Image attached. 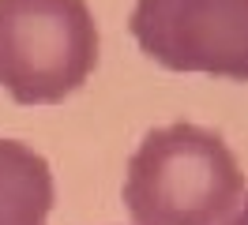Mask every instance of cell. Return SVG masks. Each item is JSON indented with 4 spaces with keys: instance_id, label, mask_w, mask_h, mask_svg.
I'll list each match as a JSON object with an SVG mask.
<instances>
[{
    "instance_id": "1",
    "label": "cell",
    "mask_w": 248,
    "mask_h": 225,
    "mask_svg": "<svg viewBox=\"0 0 248 225\" xmlns=\"http://www.w3.org/2000/svg\"><path fill=\"white\" fill-rule=\"evenodd\" d=\"M121 195L136 225H226L245 199V173L218 132L166 124L128 158Z\"/></svg>"
},
{
    "instance_id": "2",
    "label": "cell",
    "mask_w": 248,
    "mask_h": 225,
    "mask_svg": "<svg viewBox=\"0 0 248 225\" xmlns=\"http://www.w3.org/2000/svg\"><path fill=\"white\" fill-rule=\"evenodd\" d=\"M98 68L87 0H0V87L19 105H57Z\"/></svg>"
},
{
    "instance_id": "3",
    "label": "cell",
    "mask_w": 248,
    "mask_h": 225,
    "mask_svg": "<svg viewBox=\"0 0 248 225\" xmlns=\"http://www.w3.org/2000/svg\"><path fill=\"white\" fill-rule=\"evenodd\" d=\"M128 30L166 72L248 83V0H136Z\"/></svg>"
},
{
    "instance_id": "4",
    "label": "cell",
    "mask_w": 248,
    "mask_h": 225,
    "mask_svg": "<svg viewBox=\"0 0 248 225\" xmlns=\"http://www.w3.org/2000/svg\"><path fill=\"white\" fill-rule=\"evenodd\" d=\"M53 199L46 158L19 139H0V225H46Z\"/></svg>"
},
{
    "instance_id": "5",
    "label": "cell",
    "mask_w": 248,
    "mask_h": 225,
    "mask_svg": "<svg viewBox=\"0 0 248 225\" xmlns=\"http://www.w3.org/2000/svg\"><path fill=\"white\" fill-rule=\"evenodd\" d=\"M226 225H248V195L241 199V207H237L230 218H226Z\"/></svg>"
}]
</instances>
